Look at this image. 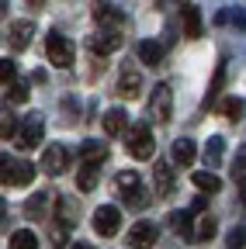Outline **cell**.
Listing matches in <instances>:
<instances>
[{"mask_svg": "<svg viewBox=\"0 0 246 249\" xmlns=\"http://www.w3.org/2000/svg\"><path fill=\"white\" fill-rule=\"evenodd\" d=\"M94 18H97V21H108V24H121V14H118V7H111V4H101V7L94 11Z\"/></svg>", "mask_w": 246, "mask_h": 249, "instance_id": "603a6c76", "label": "cell"}, {"mask_svg": "<svg viewBox=\"0 0 246 249\" xmlns=\"http://www.w3.org/2000/svg\"><path fill=\"white\" fill-rule=\"evenodd\" d=\"M156 225H152V222H135L132 229H129V242L132 246H139V249H146V246H152V242H156Z\"/></svg>", "mask_w": 246, "mask_h": 249, "instance_id": "52a82bcc", "label": "cell"}, {"mask_svg": "<svg viewBox=\"0 0 246 249\" xmlns=\"http://www.w3.org/2000/svg\"><path fill=\"white\" fill-rule=\"evenodd\" d=\"M184 31H188V38H201V14H198V7L194 4H188L184 7Z\"/></svg>", "mask_w": 246, "mask_h": 249, "instance_id": "4fadbf2b", "label": "cell"}, {"mask_svg": "<svg viewBox=\"0 0 246 249\" xmlns=\"http://www.w3.org/2000/svg\"><path fill=\"white\" fill-rule=\"evenodd\" d=\"M215 229H219V225H215V218H211V214H205V218H201V225H198V232H194V239H211V235H215Z\"/></svg>", "mask_w": 246, "mask_h": 249, "instance_id": "484cf974", "label": "cell"}, {"mask_svg": "<svg viewBox=\"0 0 246 249\" xmlns=\"http://www.w3.org/2000/svg\"><path fill=\"white\" fill-rule=\"evenodd\" d=\"M125 111H121V107H111L108 114H104V132L108 135H121V132H125Z\"/></svg>", "mask_w": 246, "mask_h": 249, "instance_id": "9a60e30c", "label": "cell"}, {"mask_svg": "<svg viewBox=\"0 0 246 249\" xmlns=\"http://www.w3.org/2000/svg\"><path fill=\"white\" fill-rule=\"evenodd\" d=\"M76 187H80V191H94V187H97V163H83L80 166Z\"/></svg>", "mask_w": 246, "mask_h": 249, "instance_id": "2e32d148", "label": "cell"}, {"mask_svg": "<svg viewBox=\"0 0 246 249\" xmlns=\"http://www.w3.org/2000/svg\"><path fill=\"white\" fill-rule=\"evenodd\" d=\"M222 149H226V142L215 135V139H208V145H205V160H208V166H219L222 163Z\"/></svg>", "mask_w": 246, "mask_h": 249, "instance_id": "ffe728a7", "label": "cell"}, {"mask_svg": "<svg viewBox=\"0 0 246 249\" xmlns=\"http://www.w3.org/2000/svg\"><path fill=\"white\" fill-rule=\"evenodd\" d=\"M160 191H163V194L170 191V170H167V166H160Z\"/></svg>", "mask_w": 246, "mask_h": 249, "instance_id": "1f68e13d", "label": "cell"}, {"mask_svg": "<svg viewBox=\"0 0 246 249\" xmlns=\"http://www.w3.org/2000/svg\"><path fill=\"white\" fill-rule=\"evenodd\" d=\"M129 152L135 160H149L152 156V132L149 124H132L129 128Z\"/></svg>", "mask_w": 246, "mask_h": 249, "instance_id": "7a4b0ae2", "label": "cell"}, {"mask_svg": "<svg viewBox=\"0 0 246 249\" xmlns=\"http://www.w3.org/2000/svg\"><path fill=\"white\" fill-rule=\"evenodd\" d=\"M94 229H97L104 239L118 235V229H121V211H118L114 204H101V208L94 211Z\"/></svg>", "mask_w": 246, "mask_h": 249, "instance_id": "3957f363", "label": "cell"}, {"mask_svg": "<svg viewBox=\"0 0 246 249\" xmlns=\"http://www.w3.org/2000/svg\"><path fill=\"white\" fill-rule=\"evenodd\" d=\"M42 132H45L42 118H28L21 128H18V149H35L42 142Z\"/></svg>", "mask_w": 246, "mask_h": 249, "instance_id": "5b68a950", "label": "cell"}, {"mask_svg": "<svg viewBox=\"0 0 246 249\" xmlns=\"http://www.w3.org/2000/svg\"><path fill=\"white\" fill-rule=\"evenodd\" d=\"M191 180H194V187H198V191H205V194H215V191L222 187V180L215 177L211 170H205V173H194Z\"/></svg>", "mask_w": 246, "mask_h": 249, "instance_id": "ac0fdd59", "label": "cell"}, {"mask_svg": "<svg viewBox=\"0 0 246 249\" xmlns=\"http://www.w3.org/2000/svg\"><path fill=\"white\" fill-rule=\"evenodd\" d=\"M32 180H35V166H32V163H14L7 183H11V187H28Z\"/></svg>", "mask_w": 246, "mask_h": 249, "instance_id": "5bb4252c", "label": "cell"}, {"mask_svg": "<svg viewBox=\"0 0 246 249\" xmlns=\"http://www.w3.org/2000/svg\"><path fill=\"white\" fill-rule=\"evenodd\" d=\"M11 249H38V235L28 232V229H21V232L11 235Z\"/></svg>", "mask_w": 246, "mask_h": 249, "instance_id": "d6986e66", "label": "cell"}, {"mask_svg": "<svg viewBox=\"0 0 246 249\" xmlns=\"http://www.w3.org/2000/svg\"><path fill=\"white\" fill-rule=\"evenodd\" d=\"M149 111H152V118H156V121H170V114H173V101H170V87H167V83H160L156 90H152Z\"/></svg>", "mask_w": 246, "mask_h": 249, "instance_id": "277c9868", "label": "cell"}, {"mask_svg": "<svg viewBox=\"0 0 246 249\" xmlns=\"http://www.w3.org/2000/svg\"><path fill=\"white\" fill-rule=\"evenodd\" d=\"M42 204H45V194H35L28 201V214H42Z\"/></svg>", "mask_w": 246, "mask_h": 249, "instance_id": "4dcf8cb0", "label": "cell"}, {"mask_svg": "<svg viewBox=\"0 0 246 249\" xmlns=\"http://www.w3.org/2000/svg\"><path fill=\"white\" fill-rule=\"evenodd\" d=\"M170 225H173L180 235H188V239L194 235V232H191V214H188V211H173V214H170Z\"/></svg>", "mask_w": 246, "mask_h": 249, "instance_id": "44dd1931", "label": "cell"}, {"mask_svg": "<svg viewBox=\"0 0 246 249\" xmlns=\"http://www.w3.org/2000/svg\"><path fill=\"white\" fill-rule=\"evenodd\" d=\"M11 170H14V160L4 152V156H0V183H7V180H11Z\"/></svg>", "mask_w": 246, "mask_h": 249, "instance_id": "f1b7e54d", "label": "cell"}, {"mask_svg": "<svg viewBox=\"0 0 246 249\" xmlns=\"http://www.w3.org/2000/svg\"><path fill=\"white\" fill-rule=\"evenodd\" d=\"M243 242H246V235H243V225H236V229L229 232L226 246H229V249H243Z\"/></svg>", "mask_w": 246, "mask_h": 249, "instance_id": "83f0119b", "label": "cell"}, {"mask_svg": "<svg viewBox=\"0 0 246 249\" xmlns=\"http://www.w3.org/2000/svg\"><path fill=\"white\" fill-rule=\"evenodd\" d=\"M7 101H11V104H24V101H28V83H21V80L11 83V87H7Z\"/></svg>", "mask_w": 246, "mask_h": 249, "instance_id": "cb8c5ba5", "label": "cell"}, {"mask_svg": "<svg viewBox=\"0 0 246 249\" xmlns=\"http://www.w3.org/2000/svg\"><path fill=\"white\" fill-rule=\"evenodd\" d=\"M14 73H18L14 59H0V83H14Z\"/></svg>", "mask_w": 246, "mask_h": 249, "instance_id": "4316f807", "label": "cell"}, {"mask_svg": "<svg viewBox=\"0 0 246 249\" xmlns=\"http://www.w3.org/2000/svg\"><path fill=\"white\" fill-rule=\"evenodd\" d=\"M118 187H121L125 194L139 191V173H135V170H121V173H118Z\"/></svg>", "mask_w": 246, "mask_h": 249, "instance_id": "7402d4cb", "label": "cell"}, {"mask_svg": "<svg viewBox=\"0 0 246 249\" xmlns=\"http://www.w3.org/2000/svg\"><path fill=\"white\" fill-rule=\"evenodd\" d=\"M139 87H142V76H139L135 70H125V73H121V80H118V93H121V97H135Z\"/></svg>", "mask_w": 246, "mask_h": 249, "instance_id": "7c38bea8", "label": "cell"}, {"mask_svg": "<svg viewBox=\"0 0 246 249\" xmlns=\"http://www.w3.org/2000/svg\"><path fill=\"white\" fill-rule=\"evenodd\" d=\"M28 4H32V7H42V0H28Z\"/></svg>", "mask_w": 246, "mask_h": 249, "instance_id": "836d02e7", "label": "cell"}, {"mask_svg": "<svg viewBox=\"0 0 246 249\" xmlns=\"http://www.w3.org/2000/svg\"><path fill=\"white\" fill-rule=\"evenodd\" d=\"M73 249H94V246H90V242H76Z\"/></svg>", "mask_w": 246, "mask_h": 249, "instance_id": "d6a6232c", "label": "cell"}, {"mask_svg": "<svg viewBox=\"0 0 246 249\" xmlns=\"http://www.w3.org/2000/svg\"><path fill=\"white\" fill-rule=\"evenodd\" d=\"M194 156H198V145H194L191 139H177V142H173V163H177V166H191Z\"/></svg>", "mask_w": 246, "mask_h": 249, "instance_id": "9c48e42d", "label": "cell"}, {"mask_svg": "<svg viewBox=\"0 0 246 249\" xmlns=\"http://www.w3.org/2000/svg\"><path fill=\"white\" fill-rule=\"evenodd\" d=\"M139 59L146 62V66H160V59H163V45H160V42H152V38H146V42L139 45Z\"/></svg>", "mask_w": 246, "mask_h": 249, "instance_id": "8fae6325", "label": "cell"}, {"mask_svg": "<svg viewBox=\"0 0 246 249\" xmlns=\"http://www.w3.org/2000/svg\"><path fill=\"white\" fill-rule=\"evenodd\" d=\"M66 163H70V152H66L63 145H45L42 166H45V173H49V177H59V173L66 170Z\"/></svg>", "mask_w": 246, "mask_h": 249, "instance_id": "8992f818", "label": "cell"}, {"mask_svg": "<svg viewBox=\"0 0 246 249\" xmlns=\"http://www.w3.org/2000/svg\"><path fill=\"white\" fill-rule=\"evenodd\" d=\"M80 156L87 163H104V156H108V149L101 145V142H94V139H87L83 145H80Z\"/></svg>", "mask_w": 246, "mask_h": 249, "instance_id": "e0dca14e", "label": "cell"}, {"mask_svg": "<svg viewBox=\"0 0 246 249\" xmlns=\"http://www.w3.org/2000/svg\"><path fill=\"white\" fill-rule=\"evenodd\" d=\"M32 35H35V24H32V21H18V24L11 28V45H14V52H24L28 42H32Z\"/></svg>", "mask_w": 246, "mask_h": 249, "instance_id": "ba28073f", "label": "cell"}, {"mask_svg": "<svg viewBox=\"0 0 246 249\" xmlns=\"http://www.w3.org/2000/svg\"><path fill=\"white\" fill-rule=\"evenodd\" d=\"M45 55H49V62L52 66H73V45L59 35V31H49L45 35Z\"/></svg>", "mask_w": 246, "mask_h": 249, "instance_id": "6da1fadb", "label": "cell"}, {"mask_svg": "<svg viewBox=\"0 0 246 249\" xmlns=\"http://www.w3.org/2000/svg\"><path fill=\"white\" fill-rule=\"evenodd\" d=\"M226 114H229L232 121H239V118H243V101H226Z\"/></svg>", "mask_w": 246, "mask_h": 249, "instance_id": "f546056e", "label": "cell"}, {"mask_svg": "<svg viewBox=\"0 0 246 249\" xmlns=\"http://www.w3.org/2000/svg\"><path fill=\"white\" fill-rule=\"evenodd\" d=\"M118 45H121V35H118V31H108V35L90 38V49H94L97 55H108V52H114Z\"/></svg>", "mask_w": 246, "mask_h": 249, "instance_id": "30bf717a", "label": "cell"}, {"mask_svg": "<svg viewBox=\"0 0 246 249\" xmlns=\"http://www.w3.org/2000/svg\"><path fill=\"white\" fill-rule=\"evenodd\" d=\"M18 132V124H14V114L11 111H0V139H11Z\"/></svg>", "mask_w": 246, "mask_h": 249, "instance_id": "d4e9b609", "label": "cell"}, {"mask_svg": "<svg viewBox=\"0 0 246 249\" xmlns=\"http://www.w3.org/2000/svg\"><path fill=\"white\" fill-rule=\"evenodd\" d=\"M0 214H4V201H0Z\"/></svg>", "mask_w": 246, "mask_h": 249, "instance_id": "e575fe53", "label": "cell"}]
</instances>
